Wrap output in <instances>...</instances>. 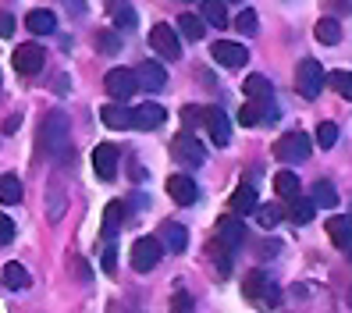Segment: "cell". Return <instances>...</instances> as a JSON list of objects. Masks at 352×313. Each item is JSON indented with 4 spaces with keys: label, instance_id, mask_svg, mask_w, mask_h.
I'll return each mask as SVG.
<instances>
[{
    "label": "cell",
    "instance_id": "cb8c5ba5",
    "mask_svg": "<svg viewBox=\"0 0 352 313\" xmlns=\"http://www.w3.org/2000/svg\"><path fill=\"white\" fill-rule=\"evenodd\" d=\"M0 281H4L11 292H18V288H29L32 285V274L18 260H11V263H4V270H0Z\"/></svg>",
    "mask_w": 352,
    "mask_h": 313
},
{
    "label": "cell",
    "instance_id": "e575fe53",
    "mask_svg": "<svg viewBox=\"0 0 352 313\" xmlns=\"http://www.w3.org/2000/svg\"><path fill=\"white\" fill-rule=\"evenodd\" d=\"M103 249H100V263H103V274H114V267H118V246L114 239H100Z\"/></svg>",
    "mask_w": 352,
    "mask_h": 313
},
{
    "label": "cell",
    "instance_id": "2e32d148",
    "mask_svg": "<svg viewBox=\"0 0 352 313\" xmlns=\"http://www.w3.org/2000/svg\"><path fill=\"white\" fill-rule=\"evenodd\" d=\"M160 246L168 249V253H185V246H189V228L178 224V221H164L160 224Z\"/></svg>",
    "mask_w": 352,
    "mask_h": 313
},
{
    "label": "cell",
    "instance_id": "ac0fdd59",
    "mask_svg": "<svg viewBox=\"0 0 352 313\" xmlns=\"http://www.w3.org/2000/svg\"><path fill=\"white\" fill-rule=\"evenodd\" d=\"M168 196H171L178 206H192L196 196H199V189H196V182H192L189 175H171V178H168Z\"/></svg>",
    "mask_w": 352,
    "mask_h": 313
},
{
    "label": "cell",
    "instance_id": "3957f363",
    "mask_svg": "<svg viewBox=\"0 0 352 313\" xmlns=\"http://www.w3.org/2000/svg\"><path fill=\"white\" fill-rule=\"evenodd\" d=\"M43 142H47V153L57 164H68V157H72V129H68L65 111H50L43 118Z\"/></svg>",
    "mask_w": 352,
    "mask_h": 313
},
{
    "label": "cell",
    "instance_id": "e0dca14e",
    "mask_svg": "<svg viewBox=\"0 0 352 313\" xmlns=\"http://www.w3.org/2000/svg\"><path fill=\"white\" fill-rule=\"evenodd\" d=\"M93 171L100 178H107V182L118 175V146H111V142L96 146V150H93Z\"/></svg>",
    "mask_w": 352,
    "mask_h": 313
},
{
    "label": "cell",
    "instance_id": "ffe728a7",
    "mask_svg": "<svg viewBox=\"0 0 352 313\" xmlns=\"http://www.w3.org/2000/svg\"><path fill=\"white\" fill-rule=\"evenodd\" d=\"M199 18H203V25H214V29L232 25V18H228L224 0H203V4H199Z\"/></svg>",
    "mask_w": 352,
    "mask_h": 313
},
{
    "label": "cell",
    "instance_id": "7a4b0ae2",
    "mask_svg": "<svg viewBox=\"0 0 352 313\" xmlns=\"http://www.w3.org/2000/svg\"><path fill=\"white\" fill-rule=\"evenodd\" d=\"M242 296L250 299L260 313H274L281 306V288L274 285V278L267 270H250L242 281Z\"/></svg>",
    "mask_w": 352,
    "mask_h": 313
},
{
    "label": "cell",
    "instance_id": "b9f144b4",
    "mask_svg": "<svg viewBox=\"0 0 352 313\" xmlns=\"http://www.w3.org/2000/svg\"><path fill=\"white\" fill-rule=\"evenodd\" d=\"M175 299H178V303H175V313H185V310H192V299L185 296V292H178Z\"/></svg>",
    "mask_w": 352,
    "mask_h": 313
},
{
    "label": "cell",
    "instance_id": "83f0119b",
    "mask_svg": "<svg viewBox=\"0 0 352 313\" xmlns=\"http://www.w3.org/2000/svg\"><path fill=\"white\" fill-rule=\"evenodd\" d=\"M22 196H25V185H22V178L18 175H4L0 178V203H22Z\"/></svg>",
    "mask_w": 352,
    "mask_h": 313
},
{
    "label": "cell",
    "instance_id": "603a6c76",
    "mask_svg": "<svg viewBox=\"0 0 352 313\" xmlns=\"http://www.w3.org/2000/svg\"><path fill=\"white\" fill-rule=\"evenodd\" d=\"M121 224H125V203L114 199V203H107V211H103V232H100V239H114Z\"/></svg>",
    "mask_w": 352,
    "mask_h": 313
},
{
    "label": "cell",
    "instance_id": "44dd1931",
    "mask_svg": "<svg viewBox=\"0 0 352 313\" xmlns=\"http://www.w3.org/2000/svg\"><path fill=\"white\" fill-rule=\"evenodd\" d=\"M107 11H111L114 29H121V32L135 29V8L129 4V0H107Z\"/></svg>",
    "mask_w": 352,
    "mask_h": 313
},
{
    "label": "cell",
    "instance_id": "ee69618b",
    "mask_svg": "<svg viewBox=\"0 0 352 313\" xmlns=\"http://www.w3.org/2000/svg\"><path fill=\"white\" fill-rule=\"evenodd\" d=\"M107 313H132V310H129L125 303H111V310H107Z\"/></svg>",
    "mask_w": 352,
    "mask_h": 313
},
{
    "label": "cell",
    "instance_id": "4fadbf2b",
    "mask_svg": "<svg viewBox=\"0 0 352 313\" xmlns=\"http://www.w3.org/2000/svg\"><path fill=\"white\" fill-rule=\"evenodd\" d=\"M43 65H47V54H43V47H39V43H22V47L14 50V68L22 72V75L43 72Z\"/></svg>",
    "mask_w": 352,
    "mask_h": 313
},
{
    "label": "cell",
    "instance_id": "277c9868",
    "mask_svg": "<svg viewBox=\"0 0 352 313\" xmlns=\"http://www.w3.org/2000/svg\"><path fill=\"white\" fill-rule=\"evenodd\" d=\"M324 82H327V72L320 68V61H314V57L299 61V68H296V89L306 100H317L320 89H324Z\"/></svg>",
    "mask_w": 352,
    "mask_h": 313
},
{
    "label": "cell",
    "instance_id": "6da1fadb",
    "mask_svg": "<svg viewBox=\"0 0 352 313\" xmlns=\"http://www.w3.org/2000/svg\"><path fill=\"white\" fill-rule=\"evenodd\" d=\"M285 313H335V299L327 296V288H320L314 281H302V285L288 288Z\"/></svg>",
    "mask_w": 352,
    "mask_h": 313
},
{
    "label": "cell",
    "instance_id": "30bf717a",
    "mask_svg": "<svg viewBox=\"0 0 352 313\" xmlns=\"http://www.w3.org/2000/svg\"><path fill=\"white\" fill-rule=\"evenodd\" d=\"M150 47H153L164 61H178V57H182V43H178L175 29H171V25H164V22L150 29Z\"/></svg>",
    "mask_w": 352,
    "mask_h": 313
},
{
    "label": "cell",
    "instance_id": "5bb4252c",
    "mask_svg": "<svg viewBox=\"0 0 352 313\" xmlns=\"http://www.w3.org/2000/svg\"><path fill=\"white\" fill-rule=\"evenodd\" d=\"M164 82H168V72H164L157 61H142V65L135 68V86L146 89V93H160Z\"/></svg>",
    "mask_w": 352,
    "mask_h": 313
},
{
    "label": "cell",
    "instance_id": "d590c367",
    "mask_svg": "<svg viewBox=\"0 0 352 313\" xmlns=\"http://www.w3.org/2000/svg\"><path fill=\"white\" fill-rule=\"evenodd\" d=\"M96 50L100 54H121V36L118 32H96Z\"/></svg>",
    "mask_w": 352,
    "mask_h": 313
},
{
    "label": "cell",
    "instance_id": "7c38bea8",
    "mask_svg": "<svg viewBox=\"0 0 352 313\" xmlns=\"http://www.w3.org/2000/svg\"><path fill=\"white\" fill-rule=\"evenodd\" d=\"M164 118H168V111H164L160 103H139L135 111H129L132 129H139V132H153V129H160Z\"/></svg>",
    "mask_w": 352,
    "mask_h": 313
},
{
    "label": "cell",
    "instance_id": "9c48e42d",
    "mask_svg": "<svg viewBox=\"0 0 352 313\" xmlns=\"http://www.w3.org/2000/svg\"><path fill=\"white\" fill-rule=\"evenodd\" d=\"M199 125H203L206 132H210L214 146H228V142H232V129H228V114H224L221 107H203V111H199Z\"/></svg>",
    "mask_w": 352,
    "mask_h": 313
},
{
    "label": "cell",
    "instance_id": "d6986e66",
    "mask_svg": "<svg viewBox=\"0 0 352 313\" xmlns=\"http://www.w3.org/2000/svg\"><path fill=\"white\" fill-rule=\"evenodd\" d=\"M228 211H232V217L239 214H253L256 211V185H239V189L232 193V199H228Z\"/></svg>",
    "mask_w": 352,
    "mask_h": 313
},
{
    "label": "cell",
    "instance_id": "836d02e7",
    "mask_svg": "<svg viewBox=\"0 0 352 313\" xmlns=\"http://www.w3.org/2000/svg\"><path fill=\"white\" fill-rule=\"evenodd\" d=\"M335 142H338V125L335 121H320L317 125V146L320 150H331Z\"/></svg>",
    "mask_w": 352,
    "mask_h": 313
},
{
    "label": "cell",
    "instance_id": "484cf974",
    "mask_svg": "<svg viewBox=\"0 0 352 313\" xmlns=\"http://www.w3.org/2000/svg\"><path fill=\"white\" fill-rule=\"evenodd\" d=\"M100 118H103V125H107V129H118V132L132 129V121H129V107H125V103H107V107L100 111Z\"/></svg>",
    "mask_w": 352,
    "mask_h": 313
},
{
    "label": "cell",
    "instance_id": "5b68a950",
    "mask_svg": "<svg viewBox=\"0 0 352 313\" xmlns=\"http://www.w3.org/2000/svg\"><path fill=\"white\" fill-rule=\"evenodd\" d=\"M171 153H175L178 164H185V168H203V164H206V146L196 139V132H182V136H175Z\"/></svg>",
    "mask_w": 352,
    "mask_h": 313
},
{
    "label": "cell",
    "instance_id": "ab89813d",
    "mask_svg": "<svg viewBox=\"0 0 352 313\" xmlns=\"http://www.w3.org/2000/svg\"><path fill=\"white\" fill-rule=\"evenodd\" d=\"M11 242H14V221L0 214V246H11Z\"/></svg>",
    "mask_w": 352,
    "mask_h": 313
},
{
    "label": "cell",
    "instance_id": "52a82bcc",
    "mask_svg": "<svg viewBox=\"0 0 352 313\" xmlns=\"http://www.w3.org/2000/svg\"><path fill=\"white\" fill-rule=\"evenodd\" d=\"M160 253H164L160 239H153V235H142V239L132 246V267L139 270V274H150V270L157 267V260H160Z\"/></svg>",
    "mask_w": 352,
    "mask_h": 313
},
{
    "label": "cell",
    "instance_id": "f546056e",
    "mask_svg": "<svg viewBox=\"0 0 352 313\" xmlns=\"http://www.w3.org/2000/svg\"><path fill=\"white\" fill-rule=\"evenodd\" d=\"M288 203H292V206H288V221H292V224H309V221H314V211H317V206L314 203H309V199H288Z\"/></svg>",
    "mask_w": 352,
    "mask_h": 313
},
{
    "label": "cell",
    "instance_id": "f1b7e54d",
    "mask_svg": "<svg viewBox=\"0 0 352 313\" xmlns=\"http://www.w3.org/2000/svg\"><path fill=\"white\" fill-rule=\"evenodd\" d=\"M309 203H314V206H327V211H331V206L338 203V189H335L327 178H320V182L314 185V199H309Z\"/></svg>",
    "mask_w": 352,
    "mask_h": 313
},
{
    "label": "cell",
    "instance_id": "8fae6325",
    "mask_svg": "<svg viewBox=\"0 0 352 313\" xmlns=\"http://www.w3.org/2000/svg\"><path fill=\"white\" fill-rule=\"evenodd\" d=\"M245 242H250V239H245V224L239 217L228 214V217L217 221V246H224L228 253H235V249H242Z\"/></svg>",
    "mask_w": 352,
    "mask_h": 313
},
{
    "label": "cell",
    "instance_id": "7bdbcfd3",
    "mask_svg": "<svg viewBox=\"0 0 352 313\" xmlns=\"http://www.w3.org/2000/svg\"><path fill=\"white\" fill-rule=\"evenodd\" d=\"M271 253H278V242H263L260 246V257H271Z\"/></svg>",
    "mask_w": 352,
    "mask_h": 313
},
{
    "label": "cell",
    "instance_id": "9a60e30c",
    "mask_svg": "<svg viewBox=\"0 0 352 313\" xmlns=\"http://www.w3.org/2000/svg\"><path fill=\"white\" fill-rule=\"evenodd\" d=\"M210 57L217 61V65H224V68H242L245 61H250V54H245V47L242 43H210Z\"/></svg>",
    "mask_w": 352,
    "mask_h": 313
},
{
    "label": "cell",
    "instance_id": "d4e9b609",
    "mask_svg": "<svg viewBox=\"0 0 352 313\" xmlns=\"http://www.w3.org/2000/svg\"><path fill=\"white\" fill-rule=\"evenodd\" d=\"M25 25H29V32H36V36H50V32L57 29V18H54V11L36 8V11L25 14Z\"/></svg>",
    "mask_w": 352,
    "mask_h": 313
},
{
    "label": "cell",
    "instance_id": "1f68e13d",
    "mask_svg": "<svg viewBox=\"0 0 352 313\" xmlns=\"http://www.w3.org/2000/svg\"><path fill=\"white\" fill-rule=\"evenodd\" d=\"M314 32H317V39H320V43H327V47H335L338 39H342V29H338V22H335V18H320Z\"/></svg>",
    "mask_w": 352,
    "mask_h": 313
},
{
    "label": "cell",
    "instance_id": "d6a6232c",
    "mask_svg": "<svg viewBox=\"0 0 352 313\" xmlns=\"http://www.w3.org/2000/svg\"><path fill=\"white\" fill-rule=\"evenodd\" d=\"M178 29H182L185 39H199V36L206 32V25H203L199 14H182V18H178Z\"/></svg>",
    "mask_w": 352,
    "mask_h": 313
},
{
    "label": "cell",
    "instance_id": "7402d4cb",
    "mask_svg": "<svg viewBox=\"0 0 352 313\" xmlns=\"http://www.w3.org/2000/svg\"><path fill=\"white\" fill-rule=\"evenodd\" d=\"M242 89H245V100H253V103H274V86L263 75H250Z\"/></svg>",
    "mask_w": 352,
    "mask_h": 313
},
{
    "label": "cell",
    "instance_id": "4316f807",
    "mask_svg": "<svg viewBox=\"0 0 352 313\" xmlns=\"http://www.w3.org/2000/svg\"><path fill=\"white\" fill-rule=\"evenodd\" d=\"M349 228H352V221H349V214H335L331 217V224H327V235H331V242H335V249H349Z\"/></svg>",
    "mask_w": 352,
    "mask_h": 313
},
{
    "label": "cell",
    "instance_id": "4dcf8cb0",
    "mask_svg": "<svg viewBox=\"0 0 352 313\" xmlns=\"http://www.w3.org/2000/svg\"><path fill=\"white\" fill-rule=\"evenodd\" d=\"M274 193H278L281 199H296V196H299V178H296L292 171L274 175Z\"/></svg>",
    "mask_w": 352,
    "mask_h": 313
},
{
    "label": "cell",
    "instance_id": "8d00e7d4",
    "mask_svg": "<svg viewBox=\"0 0 352 313\" xmlns=\"http://www.w3.org/2000/svg\"><path fill=\"white\" fill-rule=\"evenodd\" d=\"M235 29H239L242 36H256V29H260V22H256V11L245 8L242 14H235Z\"/></svg>",
    "mask_w": 352,
    "mask_h": 313
},
{
    "label": "cell",
    "instance_id": "ba28073f",
    "mask_svg": "<svg viewBox=\"0 0 352 313\" xmlns=\"http://www.w3.org/2000/svg\"><path fill=\"white\" fill-rule=\"evenodd\" d=\"M103 89L111 93V100H114V103L132 100V93L139 89V86H135V72H132V68H111V72H107V78H103Z\"/></svg>",
    "mask_w": 352,
    "mask_h": 313
},
{
    "label": "cell",
    "instance_id": "74e56055",
    "mask_svg": "<svg viewBox=\"0 0 352 313\" xmlns=\"http://www.w3.org/2000/svg\"><path fill=\"white\" fill-rule=\"evenodd\" d=\"M256 221H260V228H274V224L281 221V211H278L274 203H271V206H260V211H256Z\"/></svg>",
    "mask_w": 352,
    "mask_h": 313
},
{
    "label": "cell",
    "instance_id": "60d3db41",
    "mask_svg": "<svg viewBox=\"0 0 352 313\" xmlns=\"http://www.w3.org/2000/svg\"><path fill=\"white\" fill-rule=\"evenodd\" d=\"M11 32H14V14L0 11V36H11Z\"/></svg>",
    "mask_w": 352,
    "mask_h": 313
},
{
    "label": "cell",
    "instance_id": "f35d334b",
    "mask_svg": "<svg viewBox=\"0 0 352 313\" xmlns=\"http://www.w3.org/2000/svg\"><path fill=\"white\" fill-rule=\"evenodd\" d=\"M331 86H335V89L349 100V96H352V75H349V72H331Z\"/></svg>",
    "mask_w": 352,
    "mask_h": 313
},
{
    "label": "cell",
    "instance_id": "8992f818",
    "mask_svg": "<svg viewBox=\"0 0 352 313\" xmlns=\"http://www.w3.org/2000/svg\"><path fill=\"white\" fill-rule=\"evenodd\" d=\"M309 146H314V142H309L306 132H285L278 139V146H274V157L285 160V164H299V160L309 157Z\"/></svg>",
    "mask_w": 352,
    "mask_h": 313
}]
</instances>
